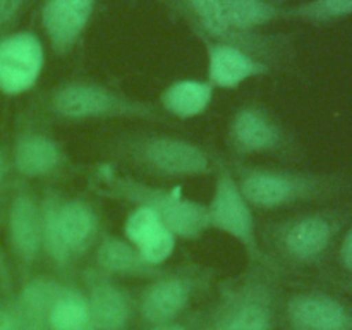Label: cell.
Returning a JSON list of instances; mask_svg holds the SVG:
<instances>
[{"mask_svg": "<svg viewBox=\"0 0 352 330\" xmlns=\"http://www.w3.org/2000/svg\"><path fill=\"white\" fill-rule=\"evenodd\" d=\"M244 198L254 210H284L306 203L327 201L352 189V179L327 172L287 167H256L236 160L230 164Z\"/></svg>", "mask_w": 352, "mask_h": 330, "instance_id": "6da1fadb", "label": "cell"}, {"mask_svg": "<svg viewBox=\"0 0 352 330\" xmlns=\"http://www.w3.org/2000/svg\"><path fill=\"white\" fill-rule=\"evenodd\" d=\"M93 179L98 195L150 210L177 239L196 241L210 230L206 203L186 198L175 189L148 184L109 167H100Z\"/></svg>", "mask_w": 352, "mask_h": 330, "instance_id": "7a4b0ae2", "label": "cell"}, {"mask_svg": "<svg viewBox=\"0 0 352 330\" xmlns=\"http://www.w3.org/2000/svg\"><path fill=\"white\" fill-rule=\"evenodd\" d=\"M45 110L64 122L89 120H148L164 119L153 102L136 98L96 81L74 79L55 86L45 96Z\"/></svg>", "mask_w": 352, "mask_h": 330, "instance_id": "3957f363", "label": "cell"}, {"mask_svg": "<svg viewBox=\"0 0 352 330\" xmlns=\"http://www.w3.org/2000/svg\"><path fill=\"white\" fill-rule=\"evenodd\" d=\"M349 222L344 210H315L268 223L263 241L268 258L292 267H313L329 256L330 250Z\"/></svg>", "mask_w": 352, "mask_h": 330, "instance_id": "277c9868", "label": "cell"}, {"mask_svg": "<svg viewBox=\"0 0 352 330\" xmlns=\"http://www.w3.org/2000/svg\"><path fill=\"white\" fill-rule=\"evenodd\" d=\"M119 153L146 174L165 179L203 177L217 167L205 148L170 134H134L120 141Z\"/></svg>", "mask_w": 352, "mask_h": 330, "instance_id": "5b68a950", "label": "cell"}, {"mask_svg": "<svg viewBox=\"0 0 352 330\" xmlns=\"http://www.w3.org/2000/svg\"><path fill=\"white\" fill-rule=\"evenodd\" d=\"M206 210L210 230H217L236 241L251 261H268L258 236L254 208L244 198L229 162L223 158H217L215 184Z\"/></svg>", "mask_w": 352, "mask_h": 330, "instance_id": "8992f818", "label": "cell"}, {"mask_svg": "<svg viewBox=\"0 0 352 330\" xmlns=\"http://www.w3.org/2000/svg\"><path fill=\"white\" fill-rule=\"evenodd\" d=\"M227 146L237 158L296 153L294 138L268 109L258 103L237 107L227 122Z\"/></svg>", "mask_w": 352, "mask_h": 330, "instance_id": "52a82bcc", "label": "cell"}, {"mask_svg": "<svg viewBox=\"0 0 352 330\" xmlns=\"http://www.w3.org/2000/svg\"><path fill=\"white\" fill-rule=\"evenodd\" d=\"M45 65V48L30 31L9 34L0 40V91L17 96L30 91Z\"/></svg>", "mask_w": 352, "mask_h": 330, "instance_id": "ba28073f", "label": "cell"}, {"mask_svg": "<svg viewBox=\"0 0 352 330\" xmlns=\"http://www.w3.org/2000/svg\"><path fill=\"white\" fill-rule=\"evenodd\" d=\"M96 0H45L41 6V28L58 57L71 54L85 36Z\"/></svg>", "mask_w": 352, "mask_h": 330, "instance_id": "9c48e42d", "label": "cell"}, {"mask_svg": "<svg viewBox=\"0 0 352 330\" xmlns=\"http://www.w3.org/2000/svg\"><path fill=\"white\" fill-rule=\"evenodd\" d=\"M208 69L206 81L215 89H236L253 78H261L272 72L265 60H260L244 48L229 43L205 40Z\"/></svg>", "mask_w": 352, "mask_h": 330, "instance_id": "30bf717a", "label": "cell"}, {"mask_svg": "<svg viewBox=\"0 0 352 330\" xmlns=\"http://www.w3.org/2000/svg\"><path fill=\"white\" fill-rule=\"evenodd\" d=\"M287 320L294 330H352V311L327 292H298L287 301Z\"/></svg>", "mask_w": 352, "mask_h": 330, "instance_id": "8fae6325", "label": "cell"}, {"mask_svg": "<svg viewBox=\"0 0 352 330\" xmlns=\"http://www.w3.org/2000/svg\"><path fill=\"white\" fill-rule=\"evenodd\" d=\"M270 292L265 282L251 275L229 294L219 330H270Z\"/></svg>", "mask_w": 352, "mask_h": 330, "instance_id": "7c38bea8", "label": "cell"}, {"mask_svg": "<svg viewBox=\"0 0 352 330\" xmlns=\"http://www.w3.org/2000/svg\"><path fill=\"white\" fill-rule=\"evenodd\" d=\"M196 287L195 274H164L153 278L140 302V313L144 322H172L188 306Z\"/></svg>", "mask_w": 352, "mask_h": 330, "instance_id": "4fadbf2b", "label": "cell"}, {"mask_svg": "<svg viewBox=\"0 0 352 330\" xmlns=\"http://www.w3.org/2000/svg\"><path fill=\"white\" fill-rule=\"evenodd\" d=\"M17 174L28 179H47L67 167V155L57 140L47 133L30 131L17 138L12 151Z\"/></svg>", "mask_w": 352, "mask_h": 330, "instance_id": "5bb4252c", "label": "cell"}, {"mask_svg": "<svg viewBox=\"0 0 352 330\" xmlns=\"http://www.w3.org/2000/svg\"><path fill=\"white\" fill-rule=\"evenodd\" d=\"M57 219L62 241L74 261L91 251L100 241V215L95 206L86 199L60 196Z\"/></svg>", "mask_w": 352, "mask_h": 330, "instance_id": "9a60e30c", "label": "cell"}, {"mask_svg": "<svg viewBox=\"0 0 352 330\" xmlns=\"http://www.w3.org/2000/svg\"><path fill=\"white\" fill-rule=\"evenodd\" d=\"M96 270L103 275L134 278H157L167 274L164 265H153L144 260L136 246L113 234L100 237L95 248Z\"/></svg>", "mask_w": 352, "mask_h": 330, "instance_id": "2e32d148", "label": "cell"}, {"mask_svg": "<svg viewBox=\"0 0 352 330\" xmlns=\"http://www.w3.org/2000/svg\"><path fill=\"white\" fill-rule=\"evenodd\" d=\"M9 241L24 263H33L41 254V206L30 191H19L9 208Z\"/></svg>", "mask_w": 352, "mask_h": 330, "instance_id": "e0dca14e", "label": "cell"}, {"mask_svg": "<svg viewBox=\"0 0 352 330\" xmlns=\"http://www.w3.org/2000/svg\"><path fill=\"white\" fill-rule=\"evenodd\" d=\"M184 2L191 16L195 17L196 28H199L203 34H205V40L236 45V47L244 48L246 52L253 54L254 57L263 60L261 55L267 54L268 45L274 40L265 36H256L253 33L234 31L227 24L220 0H184Z\"/></svg>", "mask_w": 352, "mask_h": 330, "instance_id": "ac0fdd59", "label": "cell"}, {"mask_svg": "<svg viewBox=\"0 0 352 330\" xmlns=\"http://www.w3.org/2000/svg\"><path fill=\"white\" fill-rule=\"evenodd\" d=\"M124 234L144 260L153 265H164L174 253L177 241L153 212L141 206L131 210L124 223Z\"/></svg>", "mask_w": 352, "mask_h": 330, "instance_id": "d6986e66", "label": "cell"}, {"mask_svg": "<svg viewBox=\"0 0 352 330\" xmlns=\"http://www.w3.org/2000/svg\"><path fill=\"white\" fill-rule=\"evenodd\" d=\"M89 311L96 330H124L131 318L127 292L98 270L89 275Z\"/></svg>", "mask_w": 352, "mask_h": 330, "instance_id": "ffe728a7", "label": "cell"}, {"mask_svg": "<svg viewBox=\"0 0 352 330\" xmlns=\"http://www.w3.org/2000/svg\"><path fill=\"white\" fill-rule=\"evenodd\" d=\"M215 88L201 79H177L160 93V109L175 119L203 116L212 103Z\"/></svg>", "mask_w": 352, "mask_h": 330, "instance_id": "44dd1931", "label": "cell"}, {"mask_svg": "<svg viewBox=\"0 0 352 330\" xmlns=\"http://www.w3.org/2000/svg\"><path fill=\"white\" fill-rule=\"evenodd\" d=\"M62 291H64V285L58 284L54 278H33L21 291L16 315L30 330L48 329V315Z\"/></svg>", "mask_w": 352, "mask_h": 330, "instance_id": "7402d4cb", "label": "cell"}, {"mask_svg": "<svg viewBox=\"0 0 352 330\" xmlns=\"http://www.w3.org/2000/svg\"><path fill=\"white\" fill-rule=\"evenodd\" d=\"M60 192L54 189H47L43 198L40 199L41 206V253L55 263L57 267H71L74 260L69 254L64 241H62L60 227H58V201H60Z\"/></svg>", "mask_w": 352, "mask_h": 330, "instance_id": "603a6c76", "label": "cell"}, {"mask_svg": "<svg viewBox=\"0 0 352 330\" xmlns=\"http://www.w3.org/2000/svg\"><path fill=\"white\" fill-rule=\"evenodd\" d=\"M48 330H96L93 325L89 302L85 294L72 287H64L52 306L47 322Z\"/></svg>", "mask_w": 352, "mask_h": 330, "instance_id": "cb8c5ba5", "label": "cell"}, {"mask_svg": "<svg viewBox=\"0 0 352 330\" xmlns=\"http://www.w3.org/2000/svg\"><path fill=\"white\" fill-rule=\"evenodd\" d=\"M227 24L239 33L267 26L282 16V10L268 0H220Z\"/></svg>", "mask_w": 352, "mask_h": 330, "instance_id": "d4e9b609", "label": "cell"}, {"mask_svg": "<svg viewBox=\"0 0 352 330\" xmlns=\"http://www.w3.org/2000/svg\"><path fill=\"white\" fill-rule=\"evenodd\" d=\"M282 16L309 23H329L352 16V0H311L282 10Z\"/></svg>", "mask_w": 352, "mask_h": 330, "instance_id": "484cf974", "label": "cell"}, {"mask_svg": "<svg viewBox=\"0 0 352 330\" xmlns=\"http://www.w3.org/2000/svg\"><path fill=\"white\" fill-rule=\"evenodd\" d=\"M339 261L344 270L352 275V223L342 232V239L339 244Z\"/></svg>", "mask_w": 352, "mask_h": 330, "instance_id": "4316f807", "label": "cell"}, {"mask_svg": "<svg viewBox=\"0 0 352 330\" xmlns=\"http://www.w3.org/2000/svg\"><path fill=\"white\" fill-rule=\"evenodd\" d=\"M26 0H0V28L7 26L19 16Z\"/></svg>", "mask_w": 352, "mask_h": 330, "instance_id": "83f0119b", "label": "cell"}, {"mask_svg": "<svg viewBox=\"0 0 352 330\" xmlns=\"http://www.w3.org/2000/svg\"><path fill=\"white\" fill-rule=\"evenodd\" d=\"M16 323V313L0 308V330H10Z\"/></svg>", "mask_w": 352, "mask_h": 330, "instance_id": "f1b7e54d", "label": "cell"}, {"mask_svg": "<svg viewBox=\"0 0 352 330\" xmlns=\"http://www.w3.org/2000/svg\"><path fill=\"white\" fill-rule=\"evenodd\" d=\"M150 330H188V327L181 325V323L165 322V323H158V325H153Z\"/></svg>", "mask_w": 352, "mask_h": 330, "instance_id": "f546056e", "label": "cell"}, {"mask_svg": "<svg viewBox=\"0 0 352 330\" xmlns=\"http://www.w3.org/2000/svg\"><path fill=\"white\" fill-rule=\"evenodd\" d=\"M6 174H7V162H6V157H3L2 146H0V182L6 179Z\"/></svg>", "mask_w": 352, "mask_h": 330, "instance_id": "4dcf8cb0", "label": "cell"}, {"mask_svg": "<svg viewBox=\"0 0 352 330\" xmlns=\"http://www.w3.org/2000/svg\"><path fill=\"white\" fill-rule=\"evenodd\" d=\"M337 285L340 289H344L346 292H349L352 296V278H344V280H337Z\"/></svg>", "mask_w": 352, "mask_h": 330, "instance_id": "1f68e13d", "label": "cell"}, {"mask_svg": "<svg viewBox=\"0 0 352 330\" xmlns=\"http://www.w3.org/2000/svg\"><path fill=\"white\" fill-rule=\"evenodd\" d=\"M10 330H30V329H28V327L24 325L23 322H21L19 316L16 315V323H14V327H12V329H10Z\"/></svg>", "mask_w": 352, "mask_h": 330, "instance_id": "d6a6232c", "label": "cell"}]
</instances>
